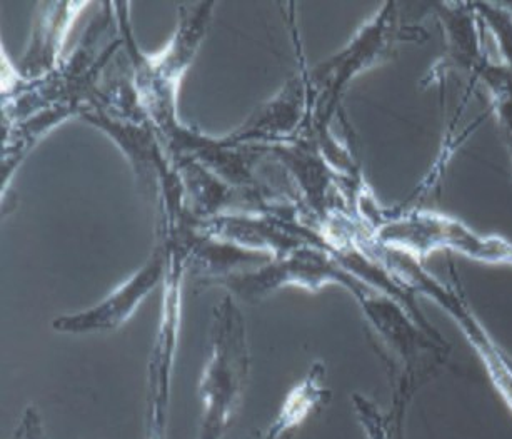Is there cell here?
<instances>
[{
  "label": "cell",
  "mask_w": 512,
  "mask_h": 439,
  "mask_svg": "<svg viewBox=\"0 0 512 439\" xmlns=\"http://www.w3.org/2000/svg\"><path fill=\"white\" fill-rule=\"evenodd\" d=\"M161 274V259L154 258L141 273H137L131 281L122 284L121 288L114 291L97 308L74 314V316L59 318L54 323V328L64 333H84V331L116 328L136 311L137 304L141 303L149 291L156 286Z\"/></svg>",
  "instance_id": "7a4b0ae2"
},
{
  "label": "cell",
  "mask_w": 512,
  "mask_h": 439,
  "mask_svg": "<svg viewBox=\"0 0 512 439\" xmlns=\"http://www.w3.org/2000/svg\"><path fill=\"white\" fill-rule=\"evenodd\" d=\"M12 439H49L44 424H42L41 416L32 406L26 409L21 424L17 426Z\"/></svg>",
  "instance_id": "3957f363"
},
{
  "label": "cell",
  "mask_w": 512,
  "mask_h": 439,
  "mask_svg": "<svg viewBox=\"0 0 512 439\" xmlns=\"http://www.w3.org/2000/svg\"><path fill=\"white\" fill-rule=\"evenodd\" d=\"M247 376L244 326L231 301L226 299L217 319L216 343L201 384L202 413L199 439H221L239 404Z\"/></svg>",
  "instance_id": "6da1fadb"
}]
</instances>
